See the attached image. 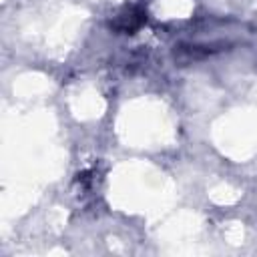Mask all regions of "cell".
I'll return each mask as SVG.
<instances>
[{
  "label": "cell",
  "mask_w": 257,
  "mask_h": 257,
  "mask_svg": "<svg viewBox=\"0 0 257 257\" xmlns=\"http://www.w3.org/2000/svg\"><path fill=\"white\" fill-rule=\"evenodd\" d=\"M145 18H147V16L143 14V10H139V8H131V10H128V12H124L122 16H116L114 26H116L118 30L131 32V30L139 28V26L143 24V20H145Z\"/></svg>",
  "instance_id": "6da1fadb"
}]
</instances>
